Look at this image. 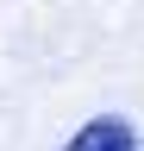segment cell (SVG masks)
Returning <instances> with one entry per match:
<instances>
[{"label":"cell","mask_w":144,"mask_h":151,"mask_svg":"<svg viewBox=\"0 0 144 151\" xmlns=\"http://www.w3.org/2000/svg\"><path fill=\"white\" fill-rule=\"evenodd\" d=\"M63 151H138V132H132L125 113H94Z\"/></svg>","instance_id":"obj_1"}]
</instances>
